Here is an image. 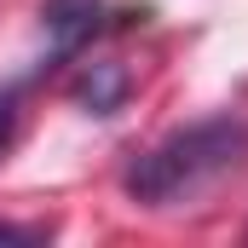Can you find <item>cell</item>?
Here are the masks:
<instances>
[{
  "label": "cell",
  "instance_id": "obj_1",
  "mask_svg": "<svg viewBox=\"0 0 248 248\" xmlns=\"http://www.w3.org/2000/svg\"><path fill=\"white\" fill-rule=\"evenodd\" d=\"M243 168H248V122L219 110V116L173 127L168 139L139 150L122 168V190H127L133 208L173 214V208H196L202 196H214Z\"/></svg>",
  "mask_w": 248,
  "mask_h": 248
},
{
  "label": "cell",
  "instance_id": "obj_2",
  "mask_svg": "<svg viewBox=\"0 0 248 248\" xmlns=\"http://www.w3.org/2000/svg\"><path fill=\"white\" fill-rule=\"evenodd\" d=\"M133 17H144V12H116V6H104V0H46L41 6V23H46V41H52V58H75L81 46H93L98 35H110V29H122Z\"/></svg>",
  "mask_w": 248,
  "mask_h": 248
},
{
  "label": "cell",
  "instance_id": "obj_3",
  "mask_svg": "<svg viewBox=\"0 0 248 248\" xmlns=\"http://www.w3.org/2000/svg\"><path fill=\"white\" fill-rule=\"evenodd\" d=\"M127 87H133V81H127L122 63H87L69 93H75V104H81L87 116H116L122 98H127Z\"/></svg>",
  "mask_w": 248,
  "mask_h": 248
},
{
  "label": "cell",
  "instance_id": "obj_4",
  "mask_svg": "<svg viewBox=\"0 0 248 248\" xmlns=\"http://www.w3.org/2000/svg\"><path fill=\"white\" fill-rule=\"evenodd\" d=\"M17 122H23V93L17 87H0V162L17 144Z\"/></svg>",
  "mask_w": 248,
  "mask_h": 248
},
{
  "label": "cell",
  "instance_id": "obj_5",
  "mask_svg": "<svg viewBox=\"0 0 248 248\" xmlns=\"http://www.w3.org/2000/svg\"><path fill=\"white\" fill-rule=\"evenodd\" d=\"M0 243H46V225H12V219H0Z\"/></svg>",
  "mask_w": 248,
  "mask_h": 248
}]
</instances>
